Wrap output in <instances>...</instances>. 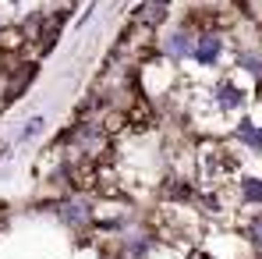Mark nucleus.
Listing matches in <instances>:
<instances>
[{"instance_id": "obj_11", "label": "nucleus", "mask_w": 262, "mask_h": 259, "mask_svg": "<svg viewBox=\"0 0 262 259\" xmlns=\"http://www.w3.org/2000/svg\"><path fill=\"white\" fill-rule=\"evenodd\" d=\"M188 259H213L209 252H202V249H195V252H188Z\"/></svg>"}, {"instance_id": "obj_4", "label": "nucleus", "mask_w": 262, "mask_h": 259, "mask_svg": "<svg viewBox=\"0 0 262 259\" xmlns=\"http://www.w3.org/2000/svg\"><path fill=\"white\" fill-rule=\"evenodd\" d=\"M163 18H167V0H145L138 7V22H145V25H160Z\"/></svg>"}, {"instance_id": "obj_5", "label": "nucleus", "mask_w": 262, "mask_h": 259, "mask_svg": "<svg viewBox=\"0 0 262 259\" xmlns=\"http://www.w3.org/2000/svg\"><path fill=\"white\" fill-rule=\"evenodd\" d=\"M234 135H237L245 146H252V149H262V128L255 125V121H248V117H245V121L237 125V131H234Z\"/></svg>"}, {"instance_id": "obj_8", "label": "nucleus", "mask_w": 262, "mask_h": 259, "mask_svg": "<svg viewBox=\"0 0 262 259\" xmlns=\"http://www.w3.org/2000/svg\"><path fill=\"white\" fill-rule=\"evenodd\" d=\"M60 213H64V220H82L89 213V206L85 203H68V206H60Z\"/></svg>"}, {"instance_id": "obj_3", "label": "nucleus", "mask_w": 262, "mask_h": 259, "mask_svg": "<svg viewBox=\"0 0 262 259\" xmlns=\"http://www.w3.org/2000/svg\"><path fill=\"white\" fill-rule=\"evenodd\" d=\"M216 103H220V110H237V107L245 103V92L234 86V82H220L216 86Z\"/></svg>"}, {"instance_id": "obj_6", "label": "nucleus", "mask_w": 262, "mask_h": 259, "mask_svg": "<svg viewBox=\"0 0 262 259\" xmlns=\"http://www.w3.org/2000/svg\"><path fill=\"white\" fill-rule=\"evenodd\" d=\"M241 199L245 203H262V177H241Z\"/></svg>"}, {"instance_id": "obj_1", "label": "nucleus", "mask_w": 262, "mask_h": 259, "mask_svg": "<svg viewBox=\"0 0 262 259\" xmlns=\"http://www.w3.org/2000/svg\"><path fill=\"white\" fill-rule=\"evenodd\" d=\"M220 53H223V39L220 36H199V43H195V61L199 64H216Z\"/></svg>"}, {"instance_id": "obj_9", "label": "nucleus", "mask_w": 262, "mask_h": 259, "mask_svg": "<svg viewBox=\"0 0 262 259\" xmlns=\"http://www.w3.org/2000/svg\"><path fill=\"white\" fill-rule=\"evenodd\" d=\"M241 64H245L248 71H255V75H262V57H255V53H241Z\"/></svg>"}, {"instance_id": "obj_2", "label": "nucleus", "mask_w": 262, "mask_h": 259, "mask_svg": "<svg viewBox=\"0 0 262 259\" xmlns=\"http://www.w3.org/2000/svg\"><path fill=\"white\" fill-rule=\"evenodd\" d=\"M195 43H199V39H195L188 29H177L174 36H167V43H163V46H167L170 57H191V53H195Z\"/></svg>"}, {"instance_id": "obj_10", "label": "nucleus", "mask_w": 262, "mask_h": 259, "mask_svg": "<svg viewBox=\"0 0 262 259\" xmlns=\"http://www.w3.org/2000/svg\"><path fill=\"white\" fill-rule=\"evenodd\" d=\"M39 128H43V117H32V121L25 125V131L18 135V142H25V138H32V135H36V131H39Z\"/></svg>"}, {"instance_id": "obj_7", "label": "nucleus", "mask_w": 262, "mask_h": 259, "mask_svg": "<svg viewBox=\"0 0 262 259\" xmlns=\"http://www.w3.org/2000/svg\"><path fill=\"white\" fill-rule=\"evenodd\" d=\"M245 234H248V242H252V245H259V249H262V213L252 216V224L245 227Z\"/></svg>"}]
</instances>
